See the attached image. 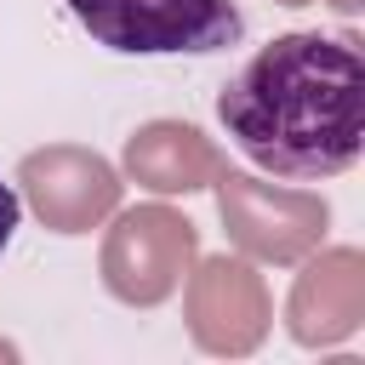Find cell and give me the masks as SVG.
Segmentation results:
<instances>
[{
  "instance_id": "obj_1",
  "label": "cell",
  "mask_w": 365,
  "mask_h": 365,
  "mask_svg": "<svg viewBox=\"0 0 365 365\" xmlns=\"http://www.w3.org/2000/svg\"><path fill=\"white\" fill-rule=\"evenodd\" d=\"M222 131L268 177H336L365 148V63L331 34H279L217 97Z\"/></svg>"
},
{
  "instance_id": "obj_2",
  "label": "cell",
  "mask_w": 365,
  "mask_h": 365,
  "mask_svg": "<svg viewBox=\"0 0 365 365\" xmlns=\"http://www.w3.org/2000/svg\"><path fill=\"white\" fill-rule=\"evenodd\" d=\"M74 23L125 57H205L228 51L245 34L234 0H63Z\"/></svg>"
},
{
  "instance_id": "obj_3",
  "label": "cell",
  "mask_w": 365,
  "mask_h": 365,
  "mask_svg": "<svg viewBox=\"0 0 365 365\" xmlns=\"http://www.w3.org/2000/svg\"><path fill=\"white\" fill-rule=\"evenodd\" d=\"M17 217H23V205H17L11 182H0V251L11 245V234H17Z\"/></svg>"
}]
</instances>
